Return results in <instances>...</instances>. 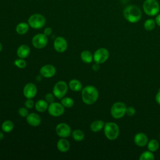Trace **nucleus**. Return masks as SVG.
Returning <instances> with one entry per match:
<instances>
[{
    "mask_svg": "<svg viewBox=\"0 0 160 160\" xmlns=\"http://www.w3.org/2000/svg\"><path fill=\"white\" fill-rule=\"evenodd\" d=\"M123 16L129 22L136 23L141 19L142 12L138 6L131 4L127 6L124 9Z\"/></svg>",
    "mask_w": 160,
    "mask_h": 160,
    "instance_id": "obj_1",
    "label": "nucleus"
},
{
    "mask_svg": "<svg viewBox=\"0 0 160 160\" xmlns=\"http://www.w3.org/2000/svg\"><path fill=\"white\" fill-rule=\"evenodd\" d=\"M81 97L82 101L85 104L91 105L96 102L98 100L99 97V92L94 86L88 85L82 89Z\"/></svg>",
    "mask_w": 160,
    "mask_h": 160,
    "instance_id": "obj_2",
    "label": "nucleus"
},
{
    "mask_svg": "<svg viewBox=\"0 0 160 160\" xmlns=\"http://www.w3.org/2000/svg\"><path fill=\"white\" fill-rule=\"evenodd\" d=\"M142 9L149 16H156L160 11V5L157 0H145L142 4Z\"/></svg>",
    "mask_w": 160,
    "mask_h": 160,
    "instance_id": "obj_3",
    "label": "nucleus"
},
{
    "mask_svg": "<svg viewBox=\"0 0 160 160\" xmlns=\"http://www.w3.org/2000/svg\"><path fill=\"white\" fill-rule=\"evenodd\" d=\"M104 132L108 139L115 140L119 136V128L116 123L108 122L104 124Z\"/></svg>",
    "mask_w": 160,
    "mask_h": 160,
    "instance_id": "obj_4",
    "label": "nucleus"
},
{
    "mask_svg": "<svg viewBox=\"0 0 160 160\" xmlns=\"http://www.w3.org/2000/svg\"><path fill=\"white\" fill-rule=\"evenodd\" d=\"M126 105L122 102H116L111 108V114L114 119H120L126 114Z\"/></svg>",
    "mask_w": 160,
    "mask_h": 160,
    "instance_id": "obj_5",
    "label": "nucleus"
},
{
    "mask_svg": "<svg viewBox=\"0 0 160 160\" xmlns=\"http://www.w3.org/2000/svg\"><path fill=\"white\" fill-rule=\"evenodd\" d=\"M28 22L29 26L34 29H41L45 25L46 19L40 14H34L29 18Z\"/></svg>",
    "mask_w": 160,
    "mask_h": 160,
    "instance_id": "obj_6",
    "label": "nucleus"
},
{
    "mask_svg": "<svg viewBox=\"0 0 160 160\" xmlns=\"http://www.w3.org/2000/svg\"><path fill=\"white\" fill-rule=\"evenodd\" d=\"M68 84L63 81H58L55 84L52 89L54 96L58 99H62L68 92Z\"/></svg>",
    "mask_w": 160,
    "mask_h": 160,
    "instance_id": "obj_7",
    "label": "nucleus"
},
{
    "mask_svg": "<svg viewBox=\"0 0 160 160\" xmlns=\"http://www.w3.org/2000/svg\"><path fill=\"white\" fill-rule=\"evenodd\" d=\"M109 56V52L108 50L104 48L98 49L93 54V60L95 62L98 64H102L106 62Z\"/></svg>",
    "mask_w": 160,
    "mask_h": 160,
    "instance_id": "obj_8",
    "label": "nucleus"
},
{
    "mask_svg": "<svg viewBox=\"0 0 160 160\" xmlns=\"http://www.w3.org/2000/svg\"><path fill=\"white\" fill-rule=\"evenodd\" d=\"M48 112L50 115L54 117H58L62 115L64 112V107L61 103L51 102L48 106Z\"/></svg>",
    "mask_w": 160,
    "mask_h": 160,
    "instance_id": "obj_9",
    "label": "nucleus"
},
{
    "mask_svg": "<svg viewBox=\"0 0 160 160\" xmlns=\"http://www.w3.org/2000/svg\"><path fill=\"white\" fill-rule=\"evenodd\" d=\"M32 44L37 49H42L48 44V38L44 34L39 33L34 36L32 39Z\"/></svg>",
    "mask_w": 160,
    "mask_h": 160,
    "instance_id": "obj_10",
    "label": "nucleus"
},
{
    "mask_svg": "<svg viewBox=\"0 0 160 160\" xmlns=\"http://www.w3.org/2000/svg\"><path fill=\"white\" fill-rule=\"evenodd\" d=\"M56 132L59 137L67 138L71 135V129L68 124L61 122L56 126Z\"/></svg>",
    "mask_w": 160,
    "mask_h": 160,
    "instance_id": "obj_11",
    "label": "nucleus"
},
{
    "mask_svg": "<svg viewBox=\"0 0 160 160\" xmlns=\"http://www.w3.org/2000/svg\"><path fill=\"white\" fill-rule=\"evenodd\" d=\"M37 93V88L33 83L26 84L23 88V94L27 99H32L35 97Z\"/></svg>",
    "mask_w": 160,
    "mask_h": 160,
    "instance_id": "obj_12",
    "label": "nucleus"
},
{
    "mask_svg": "<svg viewBox=\"0 0 160 160\" xmlns=\"http://www.w3.org/2000/svg\"><path fill=\"white\" fill-rule=\"evenodd\" d=\"M54 48L59 52H64L68 48V42L62 37H58L54 41Z\"/></svg>",
    "mask_w": 160,
    "mask_h": 160,
    "instance_id": "obj_13",
    "label": "nucleus"
},
{
    "mask_svg": "<svg viewBox=\"0 0 160 160\" xmlns=\"http://www.w3.org/2000/svg\"><path fill=\"white\" fill-rule=\"evenodd\" d=\"M56 68L51 64H46L41 68L39 72L41 76L49 78L54 76L56 74Z\"/></svg>",
    "mask_w": 160,
    "mask_h": 160,
    "instance_id": "obj_14",
    "label": "nucleus"
},
{
    "mask_svg": "<svg viewBox=\"0 0 160 160\" xmlns=\"http://www.w3.org/2000/svg\"><path fill=\"white\" fill-rule=\"evenodd\" d=\"M134 143L139 147H144L148 142V138L147 135L143 132H138L134 137Z\"/></svg>",
    "mask_w": 160,
    "mask_h": 160,
    "instance_id": "obj_15",
    "label": "nucleus"
},
{
    "mask_svg": "<svg viewBox=\"0 0 160 160\" xmlns=\"http://www.w3.org/2000/svg\"><path fill=\"white\" fill-rule=\"evenodd\" d=\"M26 121L27 122L34 127L38 126L41 122V117L35 112H32L26 116Z\"/></svg>",
    "mask_w": 160,
    "mask_h": 160,
    "instance_id": "obj_16",
    "label": "nucleus"
},
{
    "mask_svg": "<svg viewBox=\"0 0 160 160\" xmlns=\"http://www.w3.org/2000/svg\"><path fill=\"white\" fill-rule=\"evenodd\" d=\"M30 53V48L28 45H21L17 49V55L19 58L24 59L27 58Z\"/></svg>",
    "mask_w": 160,
    "mask_h": 160,
    "instance_id": "obj_17",
    "label": "nucleus"
},
{
    "mask_svg": "<svg viewBox=\"0 0 160 160\" xmlns=\"http://www.w3.org/2000/svg\"><path fill=\"white\" fill-rule=\"evenodd\" d=\"M70 148V144L68 140L66 139H60L58 142H57V148L58 149L62 152H67Z\"/></svg>",
    "mask_w": 160,
    "mask_h": 160,
    "instance_id": "obj_18",
    "label": "nucleus"
},
{
    "mask_svg": "<svg viewBox=\"0 0 160 160\" xmlns=\"http://www.w3.org/2000/svg\"><path fill=\"white\" fill-rule=\"evenodd\" d=\"M48 102L46 100L39 99L35 104V108L36 111L40 112L46 111L48 108Z\"/></svg>",
    "mask_w": 160,
    "mask_h": 160,
    "instance_id": "obj_19",
    "label": "nucleus"
},
{
    "mask_svg": "<svg viewBox=\"0 0 160 160\" xmlns=\"http://www.w3.org/2000/svg\"><path fill=\"white\" fill-rule=\"evenodd\" d=\"M104 122L102 120H96L91 123L90 128L92 131L97 132L101 131L102 129L104 128Z\"/></svg>",
    "mask_w": 160,
    "mask_h": 160,
    "instance_id": "obj_20",
    "label": "nucleus"
},
{
    "mask_svg": "<svg viewBox=\"0 0 160 160\" xmlns=\"http://www.w3.org/2000/svg\"><path fill=\"white\" fill-rule=\"evenodd\" d=\"M29 27V25L28 24V23H26L24 22H20L16 26V31L18 34L20 35H22L26 34L28 31Z\"/></svg>",
    "mask_w": 160,
    "mask_h": 160,
    "instance_id": "obj_21",
    "label": "nucleus"
},
{
    "mask_svg": "<svg viewBox=\"0 0 160 160\" xmlns=\"http://www.w3.org/2000/svg\"><path fill=\"white\" fill-rule=\"evenodd\" d=\"M81 59V60L87 64L91 63L93 59V55L92 54V53L88 51V50H84L83 51L80 55Z\"/></svg>",
    "mask_w": 160,
    "mask_h": 160,
    "instance_id": "obj_22",
    "label": "nucleus"
},
{
    "mask_svg": "<svg viewBox=\"0 0 160 160\" xmlns=\"http://www.w3.org/2000/svg\"><path fill=\"white\" fill-rule=\"evenodd\" d=\"M69 88L73 91H79L82 90V84L78 79H71L69 82Z\"/></svg>",
    "mask_w": 160,
    "mask_h": 160,
    "instance_id": "obj_23",
    "label": "nucleus"
},
{
    "mask_svg": "<svg viewBox=\"0 0 160 160\" xmlns=\"http://www.w3.org/2000/svg\"><path fill=\"white\" fill-rule=\"evenodd\" d=\"M147 146H148V149L149 151H150L151 152H154V151H156L159 149L160 144L158 140L152 139L149 141H148V142L147 144Z\"/></svg>",
    "mask_w": 160,
    "mask_h": 160,
    "instance_id": "obj_24",
    "label": "nucleus"
},
{
    "mask_svg": "<svg viewBox=\"0 0 160 160\" xmlns=\"http://www.w3.org/2000/svg\"><path fill=\"white\" fill-rule=\"evenodd\" d=\"M14 128V123L10 120L4 121L1 125L2 130L5 132H9L12 131Z\"/></svg>",
    "mask_w": 160,
    "mask_h": 160,
    "instance_id": "obj_25",
    "label": "nucleus"
},
{
    "mask_svg": "<svg viewBox=\"0 0 160 160\" xmlns=\"http://www.w3.org/2000/svg\"><path fill=\"white\" fill-rule=\"evenodd\" d=\"M156 23L154 19H148L144 22V28L148 31L153 30L156 27Z\"/></svg>",
    "mask_w": 160,
    "mask_h": 160,
    "instance_id": "obj_26",
    "label": "nucleus"
},
{
    "mask_svg": "<svg viewBox=\"0 0 160 160\" xmlns=\"http://www.w3.org/2000/svg\"><path fill=\"white\" fill-rule=\"evenodd\" d=\"M72 136L76 141H81L84 138V133L81 129H75L72 131Z\"/></svg>",
    "mask_w": 160,
    "mask_h": 160,
    "instance_id": "obj_27",
    "label": "nucleus"
},
{
    "mask_svg": "<svg viewBox=\"0 0 160 160\" xmlns=\"http://www.w3.org/2000/svg\"><path fill=\"white\" fill-rule=\"evenodd\" d=\"M139 159V160H153L154 159V156L152 152L146 151L140 155Z\"/></svg>",
    "mask_w": 160,
    "mask_h": 160,
    "instance_id": "obj_28",
    "label": "nucleus"
},
{
    "mask_svg": "<svg viewBox=\"0 0 160 160\" xmlns=\"http://www.w3.org/2000/svg\"><path fill=\"white\" fill-rule=\"evenodd\" d=\"M61 103L64 107L69 108L72 107V106L74 105V100L69 97H65L61 99Z\"/></svg>",
    "mask_w": 160,
    "mask_h": 160,
    "instance_id": "obj_29",
    "label": "nucleus"
},
{
    "mask_svg": "<svg viewBox=\"0 0 160 160\" xmlns=\"http://www.w3.org/2000/svg\"><path fill=\"white\" fill-rule=\"evenodd\" d=\"M14 64L19 68H24L26 66V62L22 58L17 59L14 61Z\"/></svg>",
    "mask_w": 160,
    "mask_h": 160,
    "instance_id": "obj_30",
    "label": "nucleus"
},
{
    "mask_svg": "<svg viewBox=\"0 0 160 160\" xmlns=\"http://www.w3.org/2000/svg\"><path fill=\"white\" fill-rule=\"evenodd\" d=\"M136 113V109L134 108L132 106H129L126 108V114L128 116H133Z\"/></svg>",
    "mask_w": 160,
    "mask_h": 160,
    "instance_id": "obj_31",
    "label": "nucleus"
},
{
    "mask_svg": "<svg viewBox=\"0 0 160 160\" xmlns=\"http://www.w3.org/2000/svg\"><path fill=\"white\" fill-rule=\"evenodd\" d=\"M18 113L21 117H26L29 114V112L27 108H21L18 110Z\"/></svg>",
    "mask_w": 160,
    "mask_h": 160,
    "instance_id": "obj_32",
    "label": "nucleus"
},
{
    "mask_svg": "<svg viewBox=\"0 0 160 160\" xmlns=\"http://www.w3.org/2000/svg\"><path fill=\"white\" fill-rule=\"evenodd\" d=\"M45 100L48 102V103H51L53 102L54 101V95L53 93H48L45 96Z\"/></svg>",
    "mask_w": 160,
    "mask_h": 160,
    "instance_id": "obj_33",
    "label": "nucleus"
},
{
    "mask_svg": "<svg viewBox=\"0 0 160 160\" xmlns=\"http://www.w3.org/2000/svg\"><path fill=\"white\" fill-rule=\"evenodd\" d=\"M24 105L26 108L31 109L34 106V102L31 99H28L24 103Z\"/></svg>",
    "mask_w": 160,
    "mask_h": 160,
    "instance_id": "obj_34",
    "label": "nucleus"
},
{
    "mask_svg": "<svg viewBox=\"0 0 160 160\" xmlns=\"http://www.w3.org/2000/svg\"><path fill=\"white\" fill-rule=\"evenodd\" d=\"M52 28L48 27V28H46L44 29V34L46 36H48L51 35V33H52Z\"/></svg>",
    "mask_w": 160,
    "mask_h": 160,
    "instance_id": "obj_35",
    "label": "nucleus"
},
{
    "mask_svg": "<svg viewBox=\"0 0 160 160\" xmlns=\"http://www.w3.org/2000/svg\"><path fill=\"white\" fill-rule=\"evenodd\" d=\"M99 68H100L99 64L96 63V62H95V64H94L92 65V70L94 71H98L99 69Z\"/></svg>",
    "mask_w": 160,
    "mask_h": 160,
    "instance_id": "obj_36",
    "label": "nucleus"
},
{
    "mask_svg": "<svg viewBox=\"0 0 160 160\" xmlns=\"http://www.w3.org/2000/svg\"><path fill=\"white\" fill-rule=\"evenodd\" d=\"M155 99H156V102H157L159 105H160V91H159L157 92V94H156V97H155Z\"/></svg>",
    "mask_w": 160,
    "mask_h": 160,
    "instance_id": "obj_37",
    "label": "nucleus"
},
{
    "mask_svg": "<svg viewBox=\"0 0 160 160\" xmlns=\"http://www.w3.org/2000/svg\"><path fill=\"white\" fill-rule=\"evenodd\" d=\"M155 21H156V24L159 27H160V13H158L156 15V19H155Z\"/></svg>",
    "mask_w": 160,
    "mask_h": 160,
    "instance_id": "obj_38",
    "label": "nucleus"
},
{
    "mask_svg": "<svg viewBox=\"0 0 160 160\" xmlns=\"http://www.w3.org/2000/svg\"><path fill=\"white\" fill-rule=\"evenodd\" d=\"M3 138H4V134L2 133V132L0 131V141L2 140L3 139Z\"/></svg>",
    "mask_w": 160,
    "mask_h": 160,
    "instance_id": "obj_39",
    "label": "nucleus"
},
{
    "mask_svg": "<svg viewBox=\"0 0 160 160\" xmlns=\"http://www.w3.org/2000/svg\"><path fill=\"white\" fill-rule=\"evenodd\" d=\"M2 44L0 42V52L2 51Z\"/></svg>",
    "mask_w": 160,
    "mask_h": 160,
    "instance_id": "obj_40",
    "label": "nucleus"
},
{
    "mask_svg": "<svg viewBox=\"0 0 160 160\" xmlns=\"http://www.w3.org/2000/svg\"><path fill=\"white\" fill-rule=\"evenodd\" d=\"M159 138H160V134H159Z\"/></svg>",
    "mask_w": 160,
    "mask_h": 160,
    "instance_id": "obj_41",
    "label": "nucleus"
}]
</instances>
